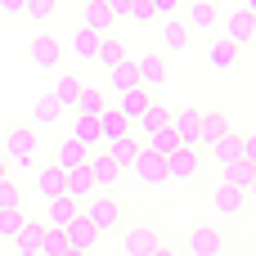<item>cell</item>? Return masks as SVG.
<instances>
[{
  "mask_svg": "<svg viewBox=\"0 0 256 256\" xmlns=\"http://www.w3.org/2000/svg\"><path fill=\"white\" fill-rule=\"evenodd\" d=\"M220 22V9H216V0H194L189 9H184V27H198V32H212Z\"/></svg>",
  "mask_w": 256,
  "mask_h": 256,
  "instance_id": "16",
  "label": "cell"
},
{
  "mask_svg": "<svg viewBox=\"0 0 256 256\" xmlns=\"http://www.w3.org/2000/svg\"><path fill=\"white\" fill-rule=\"evenodd\" d=\"M140 86V72H135V58H126V63H117L112 72H108V90L112 94H130Z\"/></svg>",
  "mask_w": 256,
  "mask_h": 256,
  "instance_id": "21",
  "label": "cell"
},
{
  "mask_svg": "<svg viewBox=\"0 0 256 256\" xmlns=\"http://www.w3.org/2000/svg\"><path fill=\"white\" fill-rule=\"evenodd\" d=\"M27 225V216L14 207V212H0V238H18V230Z\"/></svg>",
  "mask_w": 256,
  "mask_h": 256,
  "instance_id": "38",
  "label": "cell"
},
{
  "mask_svg": "<svg viewBox=\"0 0 256 256\" xmlns=\"http://www.w3.org/2000/svg\"><path fill=\"white\" fill-rule=\"evenodd\" d=\"M90 194H94V180H90L86 162H81V166H72V171H63V198H72V202H86Z\"/></svg>",
  "mask_w": 256,
  "mask_h": 256,
  "instance_id": "13",
  "label": "cell"
},
{
  "mask_svg": "<svg viewBox=\"0 0 256 256\" xmlns=\"http://www.w3.org/2000/svg\"><path fill=\"white\" fill-rule=\"evenodd\" d=\"M86 171H90V180H94V194H108V189H112V184L126 176V171H122V166H117V162H112L104 148L86 158Z\"/></svg>",
  "mask_w": 256,
  "mask_h": 256,
  "instance_id": "2",
  "label": "cell"
},
{
  "mask_svg": "<svg viewBox=\"0 0 256 256\" xmlns=\"http://www.w3.org/2000/svg\"><path fill=\"white\" fill-rule=\"evenodd\" d=\"M76 94H81V81L76 76H54V86H50V99H58V108H72L76 104Z\"/></svg>",
  "mask_w": 256,
  "mask_h": 256,
  "instance_id": "31",
  "label": "cell"
},
{
  "mask_svg": "<svg viewBox=\"0 0 256 256\" xmlns=\"http://www.w3.org/2000/svg\"><path fill=\"white\" fill-rule=\"evenodd\" d=\"M68 252V238L58 230H45V243H40V256H63Z\"/></svg>",
  "mask_w": 256,
  "mask_h": 256,
  "instance_id": "41",
  "label": "cell"
},
{
  "mask_svg": "<svg viewBox=\"0 0 256 256\" xmlns=\"http://www.w3.org/2000/svg\"><path fill=\"white\" fill-rule=\"evenodd\" d=\"M68 4H86V0H68Z\"/></svg>",
  "mask_w": 256,
  "mask_h": 256,
  "instance_id": "52",
  "label": "cell"
},
{
  "mask_svg": "<svg viewBox=\"0 0 256 256\" xmlns=\"http://www.w3.org/2000/svg\"><path fill=\"white\" fill-rule=\"evenodd\" d=\"M144 148H148V153H158V158H171V153H176V148H184V144H180V140H176V130L166 126V130L148 135V140H144Z\"/></svg>",
  "mask_w": 256,
  "mask_h": 256,
  "instance_id": "35",
  "label": "cell"
},
{
  "mask_svg": "<svg viewBox=\"0 0 256 256\" xmlns=\"http://www.w3.org/2000/svg\"><path fill=\"white\" fill-rule=\"evenodd\" d=\"M148 108H153V90H144V86H135L130 94H117V112H122L130 126H135V122H140Z\"/></svg>",
  "mask_w": 256,
  "mask_h": 256,
  "instance_id": "11",
  "label": "cell"
},
{
  "mask_svg": "<svg viewBox=\"0 0 256 256\" xmlns=\"http://www.w3.org/2000/svg\"><path fill=\"white\" fill-rule=\"evenodd\" d=\"M130 130H135V126H130L117 108H104V112H99V140H104V144H117V140H126Z\"/></svg>",
  "mask_w": 256,
  "mask_h": 256,
  "instance_id": "18",
  "label": "cell"
},
{
  "mask_svg": "<svg viewBox=\"0 0 256 256\" xmlns=\"http://www.w3.org/2000/svg\"><path fill=\"white\" fill-rule=\"evenodd\" d=\"M130 176H135L140 184H166V158H158V153L140 148V153H135V162H130Z\"/></svg>",
  "mask_w": 256,
  "mask_h": 256,
  "instance_id": "7",
  "label": "cell"
},
{
  "mask_svg": "<svg viewBox=\"0 0 256 256\" xmlns=\"http://www.w3.org/2000/svg\"><path fill=\"white\" fill-rule=\"evenodd\" d=\"M171 130L184 148H198V130H202V108H180L171 117Z\"/></svg>",
  "mask_w": 256,
  "mask_h": 256,
  "instance_id": "8",
  "label": "cell"
},
{
  "mask_svg": "<svg viewBox=\"0 0 256 256\" xmlns=\"http://www.w3.org/2000/svg\"><path fill=\"white\" fill-rule=\"evenodd\" d=\"M162 45H166L171 54H180V50L189 45V27H184V18H166V22H162Z\"/></svg>",
  "mask_w": 256,
  "mask_h": 256,
  "instance_id": "30",
  "label": "cell"
},
{
  "mask_svg": "<svg viewBox=\"0 0 256 256\" xmlns=\"http://www.w3.org/2000/svg\"><path fill=\"white\" fill-rule=\"evenodd\" d=\"M18 256H22V252H18Z\"/></svg>",
  "mask_w": 256,
  "mask_h": 256,
  "instance_id": "54",
  "label": "cell"
},
{
  "mask_svg": "<svg viewBox=\"0 0 256 256\" xmlns=\"http://www.w3.org/2000/svg\"><path fill=\"white\" fill-rule=\"evenodd\" d=\"M14 243H18V252H22V256H40V243H45V225H40V220H27V225L18 230V238H14Z\"/></svg>",
  "mask_w": 256,
  "mask_h": 256,
  "instance_id": "25",
  "label": "cell"
},
{
  "mask_svg": "<svg viewBox=\"0 0 256 256\" xmlns=\"http://www.w3.org/2000/svg\"><path fill=\"white\" fill-rule=\"evenodd\" d=\"M220 252H225V234L216 225H198L184 243V256H220Z\"/></svg>",
  "mask_w": 256,
  "mask_h": 256,
  "instance_id": "4",
  "label": "cell"
},
{
  "mask_svg": "<svg viewBox=\"0 0 256 256\" xmlns=\"http://www.w3.org/2000/svg\"><path fill=\"white\" fill-rule=\"evenodd\" d=\"M22 4H27V0H0V9H4V14H22Z\"/></svg>",
  "mask_w": 256,
  "mask_h": 256,
  "instance_id": "46",
  "label": "cell"
},
{
  "mask_svg": "<svg viewBox=\"0 0 256 256\" xmlns=\"http://www.w3.org/2000/svg\"><path fill=\"white\" fill-rule=\"evenodd\" d=\"M130 22L140 27V22H153V0H135L130 4Z\"/></svg>",
  "mask_w": 256,
  "mask_h": 256,
  "instance_id": "42",
  "label": "cell"
},
{
  "mask_svg": "<svg viewBox=\"0 0 256 256\" xmlns=\"http://www.w3.org/2000/svg\"><path fill=\"white\" fill-rule=\"evenodd\" d=\"M76 216H81V202H72V198H54V202H45V220H40V225L63 234Z\"/></svg>",
  "mask_w": 256,
  "mask_h": 256,
  "instance_id": "10",
  "label": "cell"
},
{
  "mask_svg": "<svg viewBox=\"0 0 256 256\" xmlns=\"http://www.w3.org/2000/svg\"><path fill=\"white\" fill-rule=\"evenodd\" d=\"M54 9H58V0H27V4H22V14H27V18H36V22H45Z\"/></svg>",
  "mask_w": 256,
  "mask_h": 256,
  "instance_id": "40",
  "label": "cell"
},
{
  "mask_svg": "<svg viewBox=\"0 0 256 256\" xmlns=\"http://www.w3.org/2000/svg\"><path fill=\"white\" fill-rule=\"evenodd\" d=\"M27 54H32V63L36 68H58V58H63V40L58 36H50V32H40V36H32L27 40Z\"/></svg>",
  "mask_w": 256,
  "mask_h": 256,
  "instance_id": "5",
  "label": "cell"
},
{
  "mask_svg": "<svg viewBox=\"0 0 256 256\" xmlns=\"http://www.w3.org/2000/svg\"><path fill=\"white\" fill-rule=\"evenodd\" d=\"M63 256H81V252H72V248H68V252H63Z\"/></svg>",
  "mask_w": 256,
  "mask_h": 256,
  "instance_id": "51",
  "label": "cell"
},
{
  "mask_svg": "<svg viewBox=\"0 0 256 256\" xmlns=\"http://www.w3.org/2000/svg\"><path fill=\"white\" fill-rule=\"evenodd\" d=\"M248 180H252V166L238 158V162H230V166H220V184H234V189H248Z\"/></svg>",
  "mask_w": 256,
  "mask_h": 256,
  "instance_id": "36",
  "label": "cell"
},
{
  "mask_svg": "<svg viewBox=\"0 0 256 256\" xmlns=\"http://www.w3.org/2000/svg\"><path fill=\"white\" fill-rule=\"evenodd\" d=\"M243 162L256 171V130H252V135H243Z\"/></svg>",
  "mask_w": 256,
  "mask_h": 256,
  "instance_id": "44",
  "label": "cell"
},
{
  "mask_svg": "<svg viewBox=\"0 0 256 256\" xmlns=\"http://www.w3.org/2000/svg\"><path fill=\"white\" fill-rule=\"evenodd\" d=\"M135 126H140V135L148 140V135H158V130H166V126H171V108L153 99V108H148V112H144V117H140Z\"/></svg>",
  "mask_w": 256,
  "mask_h": 256,
  "instance_id": "24",
  "label": "cell"
},
{
  "mask_svg": "<svg viewBox=\"0 0 256 256\" xmlns=\"http://www.w3.org/2000/svg\"><path fill=\"white\" fill-rule=\"evenodd\" d=\"M122 248H126V256H148L158 248V234H153L148 225H130V230L122 234Z\"/></svg>",
  "mask_w": 256,
  "mask_h": 256,
  "instance_id": "19",
  "label": "cell"
},
{
  "mask_svg": "<svg viewBox=\"0 0 256 256\" xmlns=\"http://www.w3.org/2000/svg\"><path fill=\"white\" fill-rule=\"evenodd\" d=\"M184 9V0H153V18H176Z\"/></svg>",
  "mask_w": 256,
  "mask_h": 256,
  "instance_id": "43",
  "label": "cell"
},
{
  "mask_svg": "<svg viewBox=\"0 0 256 256\" xmlns=\"http://www.w3.org/2000/svg\"><path fill=\"white\" fill-rule=\"evenodd\" d=\"M81 216H86V220L94 225V234L104 238V234H112V230H117V220H122V202H117L112 194H90Z\"/></svg>",
  "mask_w": 256,
  "mask_h": 256,
  "instance_id": "1",
  "label": "cell"
},
{
  "mask_svg": "<svg viewBox=\"0 0 256 256\" xmlns=\"http://www.w3.org/2000/svg\"><path fill=\"white\" fill-rule=\"evenodd\" d=\"M126 58H130V54H126V45H122V40L99 36V54H94V63H99V68H108V72H112V68H117V63H126Z\"/></svg>",
  "mask_w": 256,
  "mask_h": 256,
  "instance_id": "26",
  "label": "cell"
},
{
  "mask_svg": "<svg viewBox=\"0 0 256 256\" xmlns=\"http://www.w3.org/2000/svg\"><path fill=\"white\" fill-rule=\"evenodd\" d=\"M108 104H104V90H94V86H81V94H76V104H72V112L76 117H99Z\"/></svg>",
  "mask_w": 256,
  "mask_h": 256,
  "instance_id": "28",
  "label": "cell"
},
{
  "mask_svg": "<svg viewBox=\"0 0 256 256\" xmlns=\"http://www.w3.org/2000/svg\"><path fill=\"white\" fill-rule=\"evenodd\" d=\"M63 238H68V248H72V252H81V256H90V248L99 243V234H94V225H90L86 216H76V220L63 230Z\"/></svg>",
  "mask_w": 256,
  "mask_h": 256,
  "instance_id": "15",
  "label": "cell"
},
{
  "mask_svg": "<svg viewBox=\"0 0 256 256\" xmlns=\"http://www.w3.org/2000/svg\"><path fill=\"white\" fill-rule=\"evenodd\" d=\"M18 202H22V189L14 180H0V212H14Z\"/></svg>",
  "mask_w": 256,
  "mask_h": 256,
  "instance_id": "39",
  "label": "cell"
},
{
  "mask_svg": "<svg viewBox=\"0 0 256 256\" xmlns=\"http://www.w3.org/2000/svg\"><path fill=\"white\" fill-rule=\"evenodd\" d=\"M86 158H90V153H86V148H81V144L68 135V140L58 144V158H54V166H58V171H72V166H81Z\"/></svg>",
  "mask_w": 256,
  "mask_h": 256,
  "instance_id": "34",
  "label": "cell"
},
{
  "mask_svg": "<svg viewBox=\"0 0 256 256\" xmlns=\"http://www.w3.org/2000/svg\"><path fill=\"white\" fill-rule=\"evenodd\" d=\"M148 256H171V252H166V248H162V243H158V248H153V252H148Z\"/></svg>",
  "mask_w": 256,
  "mask_h": 256,
  "instance_id": "50",
  "label": "cell"
},
{
  "mask_svg": "<svg viewBox=\"0 0 256 256\" xmlns=\"http://www.w3.org/2000/svg\"><path fill=\"white\" fill-rule=\"evenodd\" d=\"M104 4L112 9V18H130V4H135V0H104Z\"/></svg>",
  "mask_w": 256,
  "mask_h": 256,
  "instance_id": "45",
  "label": "cell"
},
{
  "mask_svg": "<svg viewBox=\"0 0 256 256\" xmlns=\"http://www.w3.org/2000/svg\"><path fill=\"white\" fill-rule=\"evenodd\" d=\"M36 158V130L32 126H18V130H9V140H4V162H18V166H27Z\"/></svg>",
  "mask_w": 256,
  "mask_h": 256,
  "instance_id": "6",
  "label": "cell"
},
{
  "mask_svg": "<svg viewBox=\"0 0 256 256\" xmlns=\"http://www.w3.org/2000/svg\"><path fill=\"white\" fill-rule=\"evenodd\" d=\"M104 153L122 166V171H130V162H135V153H140V144H135V135H126V140H117V144H104Z\"/></svg>",
  "mask_w": 256,
  "mask_h": 256,
  "instance_id": "33",
  "label": "cell"
},
{
  "mask_svg": "<svg viewBox=\"0 0 256 256\" xmlns=\"http://www.w3.org/2000/svg\"><path fill=\"white\" fill-rule=\"evenodd\" d=\"M58 117H63V108H58V99H50V94L32 108V122H36V126H54Z\"/></svg>",
  "mask_w": 256,
  "mask_h": 256,
  "instance_id": "37",
  "label": "cell"
},
{
  "mask_svg": "<svg viewBox=\"0 0 256 256\" xmlns=\"http://www.w3.org/2000/svg\"><path fill=\"white\" fill-rule=\"evenodd\" d=\"M0 180H9V162H4V153H0Z\"/></svg>",
  "mask_w": 256,
  "mask_h": 256,
  "instance_id": "48",
  "label": "cell"
},
{
  "mask_svg": "<svg viewBox=\"0 0 256 256\" xmlns=\"http://www.w3.org/2000/svg\"><path fill=\"white\" fill-rule=\"evenodd\" d=\"M135 72H140V86L144 90H158L166 81V58L162 54H144V58H135Z\"/></svg>",
  "mask_w": 256,
  "mask_h": 256,
  "instance_id": "17",
  "label": "cell"
},
{
  "mask_svg": "<svg viewBox=\"0 0 256 256\" xmlns=\"http://www.w3.org/2000/svg\"><path fill=\"white\" fill-rule=\"evenodd\" d=\"M243 9H248V14H252V18H256V0H243Z\"/></svg>",
  "mask_w": 256,
  "mask_h": 256,
  "instance_id": "49",
  "label": "cell"
},
{
  "mask_svg": "<svg viewBox=\"0 0 256 256\" xmlns=\"http://www.w3.org/2000/svg\"><path fill=\"white\" fill-rule=\"evenodd\" d=\"M68 50H72L81 63H94V54H99V36H94V32H86V27H76V32L68 36Z\"/></svg>",
  "mask_w": 256,
  "mask_h": 256,
  "instance_id": "23",
  "label": "cell"
},
{
  "mask_svg": "<svg viewBox=\"0 0 256 256\" xmlns=\"http://www.w3.org/2000/svg\"><path fill=\"white\" fill-rule=\"evenodd\" d=\"M198 166H202V153L198 148H176L166 158V180H194Z\"/></svg>",
  "mask_w": 256,
  "mask_h": 256,
  "instance_id": "9",
  "label": "cell"
},
{
  "mask_svg": "<svg viewBox=\"0 0 256 256\" xmlns=\"http://www.w3.org/2000/svg\"><path fill=\"white\" fill-rule=\"evenodd\" d=\"M112 22H117V18H112V9H108L104 0H86V4H81V27H86V32L104 36Z\"/></svg>",
  "mask_w": 256,
  "mask_h": 256,
  "instance_id": "14",
  "label": "cell"
},
{
  "mask_svg": "<svg viewBox=\"0 0 256 256\" xmlns=\"http://www.w3.org/2000/svg\"><path fill=\"white\" fill-rule=\"evenodd\" d=\"M212 207H216V216H238V212H243V189H234V184H216Z\"/></svg>",
  "mask_w": 256,
  "mask_h": 256,
  "instance_id": "22",
  "label": "cell"
},
{
  "mask_svg": "<svg viewBox=\"0 0 256 256\" xmlns=\"http://www.w3.org/2000/svg\"><path fill=\"white\" fill-rule=\"evenodd\" d=\"M207 153H212V162L230 166V162H238V158H243V135H234V130H230V135H225L220 144H212Z\"/></svg>",
  "mask_w": 256,
  "mask_h": 256,
  "instance_id": "29",
  "label": "cell"
},
{
  "mask_svg": "<svg viewBox=\"0 0 256 256\" xmlns=\"http://www.w3.org/2000/svg\"><path fill=\"white\" fill-rule=\"evenodd\" d=\"M36 194H40L45 202L63 198V171H58V166H45V171L36 176Z\"/></svg>",
  "mask_w": 256,
  "mask_h": 256,
  "instance_id": "32",
  "label": "cell"
},
{
  "mask_svg": "<svg viewBox=\"0 0 256 256\" xmlns=\"http://www.w3.org/2000/svg\"><path fill=\"white\" fill-rule=\"evenodd\" d=\"M238 4H243V0H238Z\"/></svg>",
  "mask_w": 256,
  "mask_h": 256,
  "instance_id": "53",
  "label": "cell"
},
{
  "mask_svg": "<svg viewBox=\"0 0 256 256\" xmlns=\"http://www.w3.org/2000/svg\"><path fill=\"white\" fill-rule=\"evenodd\" d=\"M234 126H230V112H202V130H198V148H212V144H220L225 135H230Z\"/></svg>",
  "mask_w": 256,
  "mask_h": 256,
  "instance_id": "12",
  "label": "cell"
},
{
  "mask_svg": "<svg viewBox=\"0 0 256 256\" xmlns=\"http://www.w3.org/2000/svg\"><path fill=\"white\" fill-rule=\"evenodd\" d=\"M243 198H248V202H256V171H252V180H248V189H243Z\"/></svg>",
  "mask_w": 256,
  "mask_h": 256,
  "instance_id": "47",
  "label": "cell"
},
{
  "mask_svg": "<svg viewBox=\"0 0 256 256\" xmlns=\"http://www.w3.org/2000/svg\"><path fill=\"white\" fill-rule=\"evenodd\" d=\"M72 140H76L86 153H99V148H104V140H99V117H76V122H72Z\"/></svg>",
  "mask_w": 256,
  "mask_h": 256,
  "instance_id": "20",
  "label": "cell"
},
{
  "mask_svg": "<svg viewBox=\"0 0 256 256\" xmlns=\"http://www.w3.org/2000/svg\"><path fill=\"white\" fill-rule=\"evenodd\" d=\"M238 54H243V50H238L234 40H225V36H220V40H212V50H207L212 68H220V72H230V68L238 63Z\"/></svg>",
  "mask_w": 256,
  "mask_h": 256,
  "instance_id": "27",
  "label": "cell"
},
{
  "mask_svg": "<svg viewBox=\"0 0 256 256\" xmlns=\"http://www.w3.org/2000/svg\"><path fill=\"white\" fill-rule=\"evenodd\" d=\"M220 27H225V40H234L238 50L248 45V40H256V18L238 4V9H230V14H220Z\"/></svg>",
  "mask_w": 256,
  "mask_h": 256,
  "instance_id": "3",
  "label": "cell"
}]
</instances>
